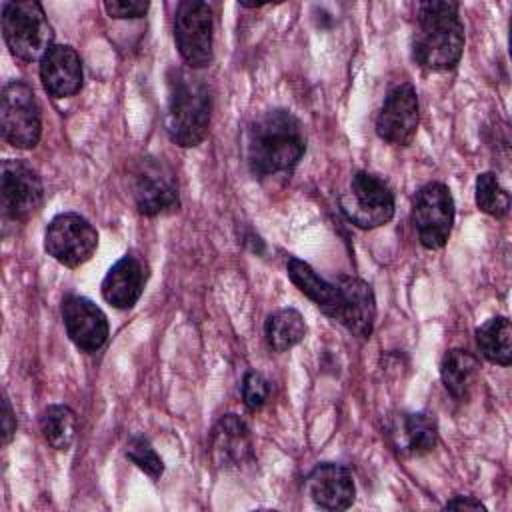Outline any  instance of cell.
<instances>
[{
	"instance_id": "cell-1",
	"label": "cell",
	"mask_w": 512,
	"mask_h": 512,
	"mask_svg": "<svg viewBox=\"0 0 512 512\" xmlns=\"http://www.w3.org/2000/svg\"><path fill=\"white\" fill-rule=\"evenodd\" d=\"M304 152L306 136L302 124L288 110H268L248 128L246 160L258 178L294 168Z\"/></svg>"
},
{
	"instance_id": "cell-2",
	"label": "cell",
	"mask_w": 512,
	"mask_h": 512,
	"mask_svg": "<svg viewBox=\"0 0 512 512\" xmlns=\"http://www.w3.org/2000/svg\"><path fill=\"white\" fill-rule=\"evenodd\" d=\"M458 12L460 6L446 0H430L416 6L412 56L420 66L450 70L460 62L466 38Z\"/></svg>"
},
{
	"instance_id": "cell-3",
	"label": "cell",
	"mask_w": 512,
	"mask_h": 512,
	"mask_svg": "<svg viewBox=\"0 0 512 512\" xmlns=\"http://www.w3.org/2000/svg\"><path fill=\"white\" fill-rule=\"evenodd\" d=\"M212 98L206 82L186 68H172L168 74V104L164 128L168 138L182 146H198L210 128Z\"/></svg>"
},
{
	"instance_id": "cell-4",
	"label": "cell",
	"mask_w": 512,
	"mask_h": 512,
	"mask_svg": "<svg viewBox=\"0 0 512 512\" xmlns=\"http://www.w3.org/2000/svg\"><path fill=\"white\" fill-rule=\"evenodd\" d=\"M2 36L12 52L22 62L42 60L54 46V32L40 2L14 0L2 4Z\"/></svg>"
},
{
	"instance_id": "cell-5",
	"label": "cell",
	"mask_w": 512,
	"mask_h": 512,
	"mask_svg": "<svg viewBox=\"0 0 512 512\" xmlns=\"http://www.w3.org/2000/svg\"><path fill=\"white\" fill-rule=\"evenodd\" d=\"M342 214L358 228L384 226L394 216V194L390 186L370 172H356L338 198Z\"/></svg>"
},
{
	"instance_id": "cell-6",
	"label": "cell",
	"mask_w": 512,
	"mask_h": 512,
	"mask_svg": "<svg viewBox=\"0 0 512 512\" xmlns=\"http://www.w3.org/2000/svg\"><path fill=\"white\" fill-rule=\"evenodd\" d=\"M0 130L2 138L14 148L28 150L40 142V106L34 90L22 80H12L2 90Z\"/></svg>"
},
{
	"instance_id": "cell-7",
	"label": "cell",
	"mask_w": 512,
	"mask_h": 512,
	"mask_svg": "<svg viewBox=\"0 0 512 512\" xmlns=\"http://www.w3.org/2000/svg\"><path fill=\"white\" fill-rule=\"evenodd\" d=\"M130 192L144 216H158L178 208V178L174 170L154 156L140 158L130 170Z\"/></svg>"
},
{
	"instance_id": "cell-8",
	"label": "cell",
	"mask_w": 512,
	"mask_h": 512,
	"mask_svg": "<svg viewBox=\"0 0 512 512\" xmlns=\"http://www.w3.org/2000/svg\"><path fill=\"white\" fill-rule=\"evenodd\" d=\"M96 248V228L76 212L54 216L44 232V250L68 268H78L88 262Z\"/></svg>"
},
{
	"instance_id": "cell-9",
	"label": "cell",
	"mask_w": 512,
	"mask_h": 512,
	"mask_svg": "<svg viewBox=\"0 0 512 512\" xmlns=\"http://www.w3.org/2000/svg\"><path fill=\"white\" fill-rule=\"evenodd\" d=\"M412 222L420 244L426 250H438L448 242L454 224V198L442 182L422 186L412 204Z\"/></svg>"
},
{
	"instance_id": "cell-10",
	"label": "cell",
	"mask_w": 512,
	"mask_h": 512,
	"mask_svg": "<svg viewBox=\"0 0 512 512\" xmlns=\"http://www.w3.org/2000/svg\"><path fill=\"white\" fill-rule=\"evenodd\" d=\"M212 8L200 0H184L174 14V40L180 56L190 68L212 62Z\"/></svg>"
},
{
	"instance_id": "cell-11",
	"label": "cell",
	"mask_w": 512,
	"mask_h": 512,
	"mask_svg": "<svg viewBox=\"0 0 512 512\" xmlns=\"http://www.w3.org/2000/svg\"><path fill=\"white\" fill-rule=\"evenodd\" d=\"M44 202L38 172L24 160H4L0 168V206L6 220L26 222Z\"/></svg>"
},
{
	"instance_id": "cell-12",
	"label": "cell",
	"mask_w": 512,
	"mask_h": 512,
	"mask_svg": "<svg viewBox=\"0 0 512 512\" xmlns=\"http://www.w3.org/2000/svg\"><path fill=\"white\" fill-rule=\"evenodd\" d=\"M420 104L410 82L394 86L376 118V134L394 146H408L418 130Z\"/></svg>"
},
{
	"instance_id": "cell-13",
	"label": "cell",
	"mask_w": 512,
	"mask_h": 512,
	"mask_svg": "<svg viewBox=\"0 0 512 512\" xmlns=\"http://www.w3.org/2000/svg\"><path fill=\"white\" fill-rule=\"evenodd\" d=\"M62 320L68 338L84 352L100 350L110 332L106 314L84 296H66L62 300Z\"/></svg>"
},
{
	"instance_id": "cell-14",
	"label": "cell",
	"mask_w": 512,
	"mask_h": 512,
	"mask_svg": "<svg viewBox=\"0 0 512 512\" xmlns=\"http://www.w3.org/2000/svg\"><path fill=\"white\" fill-rule=\"evenodd\" d=\"M210 454L220 468H244L254 462L252 436L236 414H224L210 434Z\"/></svg>"
},
{
	"instance_id": "cell-15",
	"label": "cell",
	"mask_w": 512,
	"mask_h": 512,
	"mask_svg": "<svg viewBox=\"0 0 512 512\" xmlns=\"http://www.w3.org/2000/svg\"><path fill=\"white\" fill-rule=\"evenodd\" d=\"M306 492L326 510H346L356 498V484L352 472L340 464H320L306 476Z\"/></svg>"
},
{
	"instance_id": "cell-16",
	"label": "cell",
	"mask_w": 512,
	"mask_h": 512,
	"mask_svg": "<svg viewBox=\"0 0 512 512\" xmlns=\"http://www.w3.org/2000/svg\"><path fill=\"white\" fill-rule=\"evenodd\" d=\"M40 80L54 98H70L82 88V60L72 46L54 44L40 60Z\"/></svg>"
},
{
	"instance_id": "cell-17",
	"label": "cell",
	"mask_w": 512,
	"mask_h": 512,
	"mask_svg": "<svg viewBox=\"0 0 512 512\" xmlns=\"http://www.w3.org/2000/svg\"><path fill=\"white\" fill-rule=\"evenodd\" d=\"M338 288L344 300L338 322L346 326L348 332H352L356 338L368 340L376 318V300L370 284L360 278L342 276L338 280Z\"/></svg>"
},
{
	"instance_id": "cell-18",
	"label": "cell",
	"mask_w": 512,
	"mask_h": 512,
	"mask_svg": "<svg viewBox=\"0 0 512 512\" xmlns=\"http://www.w3.org/2000/svg\"><path fill=\"white\" fill-rule=\"evenodd\" d=\"M146 284V266L134 256H122L104 276L102 280V298L120 310L132 308L142 296Z\"/></svg>"
},
{
	"instance_id": "cell-19",
	"label": "cell",
	"mask_w": 512,
	"mask_h": 512,
	"mask_svg": "<svg viewBox=\"0 0 512 512\" xmlns=\"http://www.w3.org/2000/svg\"><path fill=\"white\" fill-rule=\"evenodd\" d=\"M388 436L400 454L422 456L434 450L438 442V424L430 414L402 412L390 420Z\"/></svg>"
},
{
	"instance_id": "cell-20",
	"label": "cell",
	"mask_w": 512,
	"mask_h": 512,
	"mask_svg": "<svg viewBox=\"0 0 512 512\" xmlns=\"http://www.w3.org/2000/svg\"><path fill=\"white\" fill-rule=\"evenodd\" d=\"M286 272L290 280L298 286V290L306 294L326 316L340 320L344 300L338 284L326 282L310 264L296 256H290L286 260Z\"/></svg>"
},
{
	"instance_id": "cell-21",
	"label": "cell",
	"mask_w": 512,
	"mask_h": 512,
	"mask_svg": "<svg viewBox=\"0 0 512 512\" xmlns=\"http://www.w3.org/2000/svg\"><path fill=\"white\" fill-rule=\"evenodd\" d=\"M480 364L474 354L462 348H452L444 354L442 364H440V376L446 386V390L456 398V400H466L476 376H478Z\"/></svg>"
},
{
	"instance_id": "cell-22",
	"label": "cell",
	"mask_w": 512,
	"mask_h": 512,
	"mask_svg": "<svg viewBox=\"0 0 512 512\" xmlns=\"http://www.w3.org/2000/svg\"><path fill=\"white\" fill-rule=\"evenodd\" d=\"M476 344L486 360L500 366H510L512 362V326L504 316H494L486 320L476 330Z\"/></svg>"
},
{
	"instance_id": "cell-23",
	"label": "cell",
	"mask_w": 512,
	"mask_h": 512,
	"mask_svg": "<svg viewBox=\"0 0 512 512\" xmlns=\"http://www.w3.org/2000/svg\"><path fill=\"white\" fill-rule=\"evenodd\" d=\"M264 334L270 348L276 352H286L304 340L306 322L298 310L282 308L266 318Z\"/></svg>"
},
{
	"instance_id": "cell-24",
	"label": "cell",
	"mask_w": 512,
	"mask_h": 512,
	"mask_svg": "<svg viewBox=\"0 0 512 512\" xmlns=\"http://www.w3.org/2000/svg\"><path fill=\"white\" fill-rule=\"evenodd\" d=\"M78 420L70 406L52 404L40 414V432L56 450H68L76 438Z\"/></svg>"
},
{
	"instance_id": "cell-25",
	"label": "cell",
	"mask_w": 512,
	"mask_h": 512,
	"mask_svg": "<svg viewBox=\"0 0 512 512\" xmlns=\"http://www.w3.org/2000/svg\"><path fill=\"white\" fill-rule=\"evenodd\" d=\"M476 204L482 212L494 218H502L508 214L510 196L494 172H482L476 178Z\"/></svg>"
},
{
	"instance_id": "cell-26",
	"label": "cell",
	"mask_w": 512,
	"mask_h": 512,
	"mask_svg": "<svg viewBox=\"0 0 512 512\" xmlns=\"http://www.w3.org/2000/svg\"><path fill=\"white\" fill-rule=\"evenodd\" d=\"M126 458L136 464L150 478H160L164 472V462L144 436H132L126 444Z\"/></svg>"
},
{
	"instance_id": "cell-27",
	"label": "cell",
	"mask_w": 512,
	"mask_h": 512,
	"mask_svg": "<svg viewBox=\"0 0 512 512\" xmlns=\"http://www.w3.org/2000/svg\"><path fill=\"white\" fill-rule=\"evenodd\" d=\"M270 388L266 378L260 372H246L242 378V398L248 410H258L264 406V402L268 400Z\"/></svg>"
},
{
	"instance_id": "cell-28",
	"label": "cell",
	"mask_w": 512,
	"mask_h": 512,
	"mask_svg": "<svg viewBox=\"0 0 512 512\" xmlns=\"http://www.w3.org/2000/svg\"><path fill=\"white\" fill-rule=\"evenodd\" d=\"M148 2L142 0H106L104 8L112 18H142L148 12Z\"/></svg>"
},
{
	"instance_id": "cell-29",
	"label": "cell",
	"mask_w": 512,
	"mask_h": 512,
	"mask_svg": "<svg viewBox=\"0 0 512 512\" xmlns=\"http://www.w3.org/2000/svg\"><path fill=\"white\" fill-rule=\"evenodd\" d=\"M14 432H16V416L12 412L10 400L4 396V400H2V438H4V444L10 442Z\"/></svg>"
},
{
	"instance_id": "cell-30",
	"label": "cell",
	"mask_w": 512,
	"mask_h": 512,
	"mask_svg": "<svg viewBox=\"0 0 512 512\" xmlns=\"http://www.w3.org/2000/svg\"><path fill=\"white\" fill-rule=\"evenodd\" d=\"M446 508H456V510H462V508H472V510H484V504L476 498H470V496H456L454 500H448L446 502Z\"/></svg>"
}]
</instances>
